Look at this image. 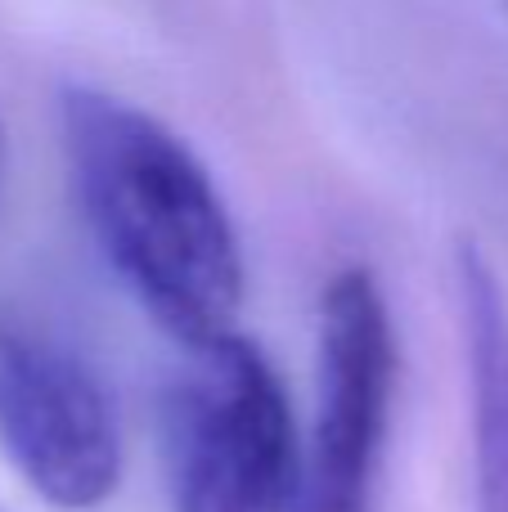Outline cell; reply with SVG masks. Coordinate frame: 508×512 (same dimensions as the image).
<instances>
[{"instance_id":"cell-1","label":"cell","mask_w":508,"mask_h":512,"mask_svg":"<svg viewBox=\"0 0 508 512\" xmlns=\"http://www.w3.org/2000/svg\"><path fill=\"white\" fill-rule=\"evenodd\" d=\"M59 131L81 221L135 306L176 346L234 333L248 270L203 158L167 122L95 86H63Z\"/></svg>"},{"instance_id":"cell-2","label":"cell","mask_w":508,"mask_h":512,"mask_svg":"<svg viewBox=\"0 0 508 512\" xmlns=\"http://www.w3.org/2000/svg\"><path fill=\"white\" fill-rule=\"evenodd\" d=\"M180 355L162 391L171 512H297L302 436L270 355L239 328Z\"/></svg>"},{"instance_id":"cell-3","label":"cell","mask_w":508,"mask_h":512,"mask_svg":"<svg viewBox=\"0 0 508 512\" xmlns=\"http://www.w3.org/2000/svg\"><path fill=\"white\" fill-rule=\"evenodd\" d=\"M396 328L365 265L338 270L315 310V400L297 512H383L396 400Z\"/></svg>"},{"instance_id":"cell-4","label":"cell","mask_w":508,"mask_h":512,"mask_svg":"<svg viewBox=\"0 0 508 512\" xmlns=\"http://www.w3.org/2000/svg\"><path fill=\"white\" fill-rule=\"evenodd\" d=\"M0 454L59 512H95L126 472L122 423L90 360L18 310H0Z\"/></svg>"},{"instance_id":"cell-5","label":"cell","mask_w":508,"mask_h":512,"mask_svg":"<svg viewBox=\"0 0 508 512\" xmlns=\"http://www.w3.org/2000/svg\"><path fill=\"white\" fill-rule=\"evenodd\" d=\"M455 310L468 369L473 504L508 512V292L482 248L455 256Z\"/></svg>"},{"instance_id":"cell-6","label":"cell","mask_w":508,"mask_h":512,"mask_svg":"<svg viewBox=\"0 0 508 512\" xmlns=\"http://www.w3.org/2000/svg\"><path fill=\"white\" fill-rule=\"evenodd\" d=\"M5 171H9V140H5V122H0V189H5Z\"/></svg>"},{"instance_id":"cell-7","label":"cell","mask_w":508,"mask_h":512,"mask_svg":"<svg viewBox=\"0 0 508 512\" xmlns=\"http://www.w3.org/2000/svg\"><path fill=\"white\" fill-rule=\"evenodd\" d=\"M504 5H508V0H504Z\"/></svg>"}]
</instances>
